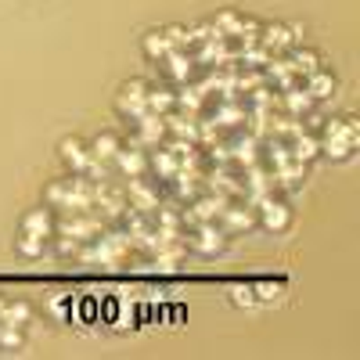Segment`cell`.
I'll return each mask as SVG.
<instances>
[{
	"mask_svg": "<svg viewBox=\"0 0 360 360\" xmlns=\"http://www.w3.org/2000/svg\"><path fill=\"white\" fill-rule=\"evenodd\" d=\"M317 148L324 155H332L335 162L353 159V152H356V123L353 119H332V123L324 127V137L317 141Z\"/></svg>",
	"mask_w": 360,
	"mask_h": 360,
	"instance_id": "cell-1",
	"label": "cell"
},
{
	"mask_svg": "<svg viewBox=\"0 0 360 360\" xmlns=\"http://www.w3.org/2000/svg\"><path fill=\"white\" fill-rule=\"evenodd\" d=\"M62 162H65L72 173H79V176L94 173V155H90V148H86L83 141H76V137L62 141Z\"/></svg>",
	"mask_w": 360,
	"mask_h": 360,
	"instance_id": "cell-2",
	"label": "cell"
},
{
	"mask_svg": "<svg viewBox=\"0 0 360 360\" xmlns=\"http://www.w3.org/2000/svg\"><path fill=\"white\" fill-rule=\"evenodd\" d=\"M224 227L217 231V227H209V220H198V227L191 231V238H188V245L195 249V252H220L224 249Z\"/></svg>",
	"mask_w": 360,
	"mask_h": 360,
	"instance_id": "cell-3",
	"label": "cell"
},
{
	"mask_svg": "<svg viewBox=\"0 0 360 360\" xmlns=\"http://www.w3.org/2000/svg\"><path fill=\"white\" fill-rule=\"evenodd\" d=\"M256 224H263L266 231L281 234V231L292 224V209H288L285 202H263V205H259V217H256Z\"/></svg>",
	"mask_w": 360,
	"mask_h": 360,
	"instance_id": "cell-4",
	"label": "cell"
},
{
	"mask_svg": "<svg viewBox=\"0 0 360 360\" xmlns=\"http://www.w3.org/2000/svg\"><path fill=\"white\" fill-rule=\"evenodd\" d=\"M259 44H263L266 54H281V51H288L295 44V29H288V25H266Z\"/></svg>",
	"mask_w": 360,
	"mask_h": 360,
	"instance_id": "cell-5",
	"label": "cell"
},
{
	"mask_svg": "<svg viewBox=\"0 0 360 360\" xmlns=\"http://www.w3.org/2000/svg\"><path fill=\"white\" fill-rule=\"evenodd\" d=\"M217 217L224 220V234H238V231L256 227V213H249V209H238V205H224Z\"/></svg>",
	"mask_w": 360,
	"mask_h": 360,
	"instance_id": "cell-6",
	"label": "cell"
},
{
	"mask_svg": "<svg viewBox=\"0 0 360 360\" xmlns=\"http://www.w3.org/2000/svg\"><path fill=\"white\" fill-rule=\"evenodd\" d=\"M22 231L25 234H37V238H54V217H51V209H33V213H25L22 217Z\"/></svg>",
	"mask_w": 360,
	"mask_h": 360,
	"instance_id": "cell-7",
	"label": "cell"
},
{
	"mask_svg": "<svg viewBox=\"0 0 360 360\" xmlns=\"http://www.w3.org/2000/svg\"><path fill=\"white\" fill-rule=\"evenodd\" d=\"M307 94H310L314 101H324V98H332V94H335V79L328 76L324 69H314V72L307 76Z\"/></svg>",
	"mask_w": 360,
	"mask_h": 360,
	"instance_id": "cell-8",
	"label": "cell"
},
{
	"mask_svg": "<svg viewBox=\"0 0 360 360\" xmlns=\"http://www.w3.org/2000/svg\"><path fill=\"white\" fill-rule=\"evenodd\" d=\"M115 162L123 166L130 176H144V166H148L144 152H137V148H119V152H115Z\"/></svg>",
	"mask_w": 360,
	"mask_h": 360,
	"instance_id": "cell-9",
	"label": "cell"
},
{
	"mask_svg": "<svg viewBox=\"0 0 360 360\" xmlns=\"http://www.w3.org/2000/svg\"><path fill=\"white\" fill-rule=\"evenodd\" d=\"M144 105H148V112L169 115L173 105H176V94H169V90H148V94H144Z\"/></svg>",
	"mask_w": 360,
	"mask_h": 360,
	"instance_id": "cell-10",
	"label": "cell"
},
{
	"mask_svg": "<svg viewBox=\"0 0 360 360\" xmlns=\"http://www.w3.org/2000/svg\"><path fill=\"white\" fill-rule=\"evenodd\" d=\"M115 152H119L115 134H101V137H94V144H90V155L94 159H115Z\"/></svg>",
	"mask_w": 360,
	"mask_h": 360,
	"instance_id": "cell-11",
	"label": "cell"
},
{
	"mask_svg": "<svg viewBox=\"0 0 360 360\" xmlns=\"http://www.w3.org/2000/svg\"><path fill=\"white\" fill-rule=\"evenodd\" d=\"M169 51H176V47L169 44V37H166V33H159V29L144 40V54H148V58H166Z\"/></svg>",
	"mask_w": 360,
	"mask_h": 360,
	"instance_id": "cell-12",
	"label": "cell"
},
{
	"mask_svg": "<svg viewBox=\"0 0 360 360\" xmlns=\"http://www.w3.org/2000/svg\"><path fill=\"white\" fill-rule=\"evenodd\" d=\"M25 321H29V307L25 303H15V307L0 310V324H8V328H22Z\"/></svg>",
	"mask_w": 360,
	"mask_h": 360,
	"instance_id": "cell-13",
	"label": "cell"
},
{
	"mask_svg": "<svg viewBox=\"0 0 360 360\" xmlns=\"http://www.w3.org/2000/svg\"><path fill=\"white\" fill-rule=\"evenodd\" d=\"M299 162H307V159H314L317 155V141L314 137H307L303 130H299V141H295V152H292Z\"/></svg>",
	"mask_w": 360,
	"mask_h": 360,
	"instance_id": "cell-14",
	"label": "cell"
},
{
	"mask_svg": "<svg viewBox=\"0 0 360 360\" xmlns=\"http://www.w3.org/2000/svg\"><path fill=\"white\" fill-rule=\"evenodd\" d=\"M44 242H47V238H37V234H25V231H22L18 252H25V256H44Z\"/></svg>",
	"mask_w": 360,
	"mask_h": 360,
	"instance_id": "cell-15",
	"label": "cell"
},
{
	"mask_svg": "<svg viewBox=\"0 0 360 360\" xmlns=\"http://www.w3.org/2000/svg\"><path fill=\"white\" fill-rule=\"evenodd\" d=\"M0 346H4V349H15V346H22V335H18V328H8V324H0Z\"/></svg>",
	"mask_w": 360,
	"mask_h": 360,
	"instance_id": "cell-16",
	"label": "cell"
},
{
	"mask_svg": "<svg viewBox=\"0 0 360 360\" xmlns=\"http://www.w3.org/2000/svg\"><path fill=\"white\" fill-rule=\"evenodd\" d=\"M234 303H252V288H234Z\"/></svg>",
	"mask_w": 360,
	"mask_h": 360,
	"instance_id": "cell-17",
	"label": "cell"
}]
</instances>
